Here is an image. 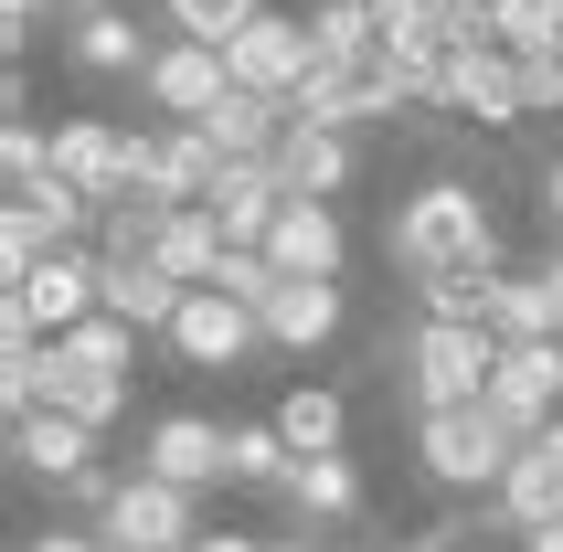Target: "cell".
Listing matches in <instances>:
<instances>
[{"instance_id":"obj_1","label":"cell","mask_w":563,"mask_h":552,"mask_svg":"<svg viewBox=\"0 0 563 552\" xmlns=\"http://www.w3.org/2000/svg\"><path fill=\"white\" fill-rule=\"evenodd\" d=\"M383 255L405 287H437V276H500V213H489V191L437 170V181H415L394 213H383Z\"/></svg>"},{"instance_id":"obj_2","label":"cell","mask_w":563,"mask_h":552,"mask_svg":"<svg viewBox=\"0 0 563 552\" xmlns=\"http://www.w3.org/2000/svg\"><path fill=\"white\" fill-rule=\"evenodd\" d=\"M510 340L489 330V319H415L405 340H383L373 362L405 383L415 415H437V404H489V372H500Z\"/></svg>"},{"instance_id":"obj_3","label":"cell","mask_w":563,"mask_h":552,"mask_svg":"<svg viewBox=\"0 0 563 552\" xmlns=\"http://www.w3.org/2000/svg\"><path fill=\"white\" fill-rule=\"evenodd\" d=\"M521 446H532V435L510 426L500 404H437V415H415V467H426V489H446V499H500Z\"/></svg>"},{"instance_id":"obj_4","label":"cell","mask_w":563,"mask_h":552,"mask_svg":"<svg viewBox=\"0 0 563 552\" xmlns=\"http://www.w3.org/2000/svg\"><path fill=\"white\" fill-rule=\"evenodd\" d=\"M139 340L150 330H128V319H107V308H96L86 330L43 340V404L86 415V426H118L128 394H139Z\"/></svg>"},{"instance_id":"obj_5","label":"cell","mask_w":563,"mask_h":552,"mask_svg":"<svg viewBox=\"0 0 563 552\" xmlns=\"http://www.w3.org/2000/svg\"><path fill=\"white\" fill-rule=\"evenodd\" d=\"M96 308H107V255H96V245H64V255H43V266L11 276V298H0V330L64 340V330H86Z\"/></svg>"},{"instance_id":"obj_6","label":"cell","mask_w":563,"mask_h":552,"mask_svg":"<svg viewBox=\"0 0 563 552\" xmlns=\"http://www.w3.org/2000/svg\"><path fill=\"white\" fill-rule=\"evenodd\" d=\"M170 362L181 372H245L255 351H266V319H255L245 298H223V287H191L181 298V319H170Z\"/></svg>"},{"instance_id":"obj_7","label":"cell","mask_w":563,"mask_h":552,"mask_svg":"<svg viewBox=\"0 0 563 552\" xmlns=\"http://www.w3.org/2000/svg\"><path fill=\"white\" fill-rule=\"evenodd\" d=\"M437 107L457 128H521V118H532V75H521V54H500V43H457Z\"/></svg>"},{"instance_id":"obj_8","label":"cell","mask_w":563,"mask_h":552,"mask_svg":"<svg viewBox=\"0 0 563 552\" xmlns=\"http://www.w3.org/2000/svg\"><path fill=\"white\" fill-rule=\"evenodd\" d=\"M96 531H107V552H191V542H202L191 489H170V478H150V467L107 499V521H96Z\"/></svg>"},{"instance_id":"obj_9","label":"cell","mask_w":563,"mask_h":552,"mask_svg":"<svg viewBox=\"0 0 563 552\" xmlns=\"http://www.w3.org/2000/svg\"><path fill=\"white\" fill-rule=\"evenodd\" d=\"M139 86H150V107H159L170 128H202L223 96H234V64H223V43H181V32H170Z\"/></svg>"},{"instance_id":"obj_10","label":"cell","mask_w":563,"mask_h":552,"mask_svg":"<svg viewBox=\"0 0 563 552\" xmlns=\"http://www.w3.org/2000/svg\"><path fill=\"white\" fill-rule=\"evenodd\" d=\"M223 181V150L202 128H139V150H128V191H159V202H213Z\"/></svg>"},{"instance_id":"obj_11","label":"cell","mask_w":563,"mask_h":552,"mask_svg":"<svg viewBox=\"0 0 563 552\" xmlns=\"http://www.w3.org/2000/svg\"><path fill=\"white\" fill-rule=\"evenodd\" d=\"M223 64H234V86H255V96H298L309 86V11H255V22L223 43Z\"/></svg>"},{"instance_id":"obj_12","label":"cell","mask_w":563,"mask_h":552,"mask_svg":"<svg viewBox=\"0 0 563 552\" xmlns=\"http://www.w3.org/2000/svg\"><path fill=\"white\" fill-rule=\"evenodd\" d=\"M255 319H266V351L309 362V351H330L351 330V298H341V276H277V298L255 308Z\"/></svg>"},{"instance_id":"obj_13","label":"cell","mask_w":563,"mask_h":552,"mask_svg":"<svg viewBox=\"0 0 563 552\" xmlns=\"http://www.w3.org/2000/svg\"><path fill=\"white\" fill-rule=\"evenodd\" d=\"M139 467L202 499L213 478H234V426H213V415H159V426H150V446H139Z\"/></svg>"},{"instance_id":"obj_14","label":"cell","mask_w":563,"mask_h":552,"mask_svg":"<svg viewBox=\"0 0 563 552\" xmlns=\"http://www.w3.org/2000/svg\"><path fill=\"white\" fill-rule=\"evenodd\" d=\"M489 404H500L521 435L563 426V330H553V340H510L500 372H489Z\"/></svg>"},{"instance_id":"obj_15","label":"cell","mask_w":563,"mask_h":552,"mask_svg":"<svg viewBox=\"0 0 563 552\" xmlns=\"http://www.w3.org/2000/svg\"><path fill=\"white\" fill-rule=\"evenodd\" d=\"M266 255H277V276H341V266H351V223H341V202L287 191V213H277V234H266Z\"/></svg>"},{"instance_id":"obj_16","label":"cell","mask_w":563,"mask_h":552,"mask_svg":"<svg viewBox=\"0 0 563 552\" xmlns=\"http://www.w3.org/2000/svg\"><path fill=\"white\" fill-rule=\"evenodd\" d=\"M489 521L500 531H521V542H532V531H553L563 521V435L542 426L532 446H521V457H510V478H500V499H489Z\"/></svg>"},{"instance_id":"obj_17","label":"cell","mask_w":563,"mask_h":552,"mask_svg":"<svg viewBox=\"0 0 563 552\" xmlns=\"http://www.w3.org/2000/svg\"><path fill=\"white\" fill-rule=\"evenodd\" d=\"M277 181L287 191H351L362 181V128H319V118H287V139H277Z\"/></svg>"},{"instance_id":"obj_18","label":"cell","mask_w":563,"mask_h":552,"mask_svg":"<svg viewBox=\"0 0 563 552\" xmlns=\"http://www.w3.org/2000/svg\"><path fill=\"white\" fill-rule=\"evenodd\" d=\"M96 435H107V426H86V415L43 404V415H22V426H11V467L64 489V478H86V467H96Z\"/></svg>"},{"instance_id":"obj_19","label":"cell","mask_w":563,"mask_h":552,"mask_svg":"<svg viewBox=\"0 0 563 552\" xmlns=\"http://www.w3.org/2000/svg\"><path fill=\"white\" fill-rule=\"evenodd\" d=\"M128 150H139V128H107V118H75V128H54V170L75 191H128Z\"/></svg>"},{"instance_id":"obj_20","label":"cell","mask_w":563,"mask_h":552,"mask_svg":"<svg viewBox=\"0 0 563 552\" xmlns=\"http://www.w3.org/2000/svg\"><path fill=\"white\" fill-rule=\"evenodd\" d=\"M213 213L234 245H266L287 213V181H277V159H223V181H213Z\"/></svg>"},{"instance_id":"obj_21","label":"cell","mask_w":563,"mask_h":552,"mask_svg":"<svg viewBox=\"0 0 563 552\" xmlns=\"http://www.w3.org/2000/svg\"><path fill=\"white\" fill-rule=\"evenodd\" d=\"M181 298H191V287L159 266V255H139V266H107V319H128V330H150V340L181 319Z\"/></svg>"},{"instance_id":"obj_22","label":"cell","mask_w":563,"mask_h":552,"mask_svg":"<svg viewBox=\"0 0 563 552\" xmlns=\"http://www.w3.org/2000/svg\"><path fill=\"white\" fill-rule=\"evenodd\" d=\"M202 139H213L223 159H277V139H287V96H255V86H234L202 118Z\"/></svg>"},{"instance_id":"obj_23","label":"cell","mask_w":563,"mask_h":552,"mask_svg":"<svg viewBox=\"0 0 563 552\" xmlns=\"http://www.w3.org/2000/svg\"><path fill=\"white\" fill-rule=\"evenodd\" d=\"M223 255H234V234H223V213H213V202H181V213L159 223V266L181 276V287H213V276H223Z\"/></svg>"},{"instance_id":"obj_24","label":"cell","mask_w":563,"mask_h":552,"mask_svg":"<svg viewBox=\"0 0 563 552\" xmlns=\"http://www.w3.org/2000/svg\"><path fill=\"white\" fill-rule=\"evenodd\" d=\"M64 54L86 64V75H150V32H139V11H86V22L64 32Z\"/></svg>"},{"instance_id":"obj_25","label":"cell","mask_w":563,"mask_h":552,"mask_svg":"<svg viewBox=\"0 0 563 552\" xmlns=\"http://www.w3.org/2000/svg\"><path fill=\"white\" fill-rule=\"evenodd\" d=\"M287 510L298 521H351L362 510V467H351V446H330V457H298V478H287Z\"/></svg>"},{"instance_id":"obj_26","label":"cell","mask_w":563,"mask_h":552,"mask_svg":"<svg viewBox=\"0 0 563 552\" xmlns=\"http://www.w3.org/2000/svg\"><path fill=\"white\" fill-rule=\"evenodd\" d=\"M277 435L298 457H330V446H351V404L330 394V383H287L277 394Z\"/></svg>"},{"instance_id":"obj_27","label":"cell","mask_w":563,"mask_h":552,"mask_svg":"<svg viewBox=\"0 0 563 552\" xmlns=\"http://www.w3.org/2000/svg\"><path fill=\"white\" fill-rule=\"evenodd\" d=\"M489 330L500 340H553L563 319H553V276L542 266H500L489 276Z\"/></svg>"},{"instance_id":"obj_28","label":"cell","mask_w":563,"mask_h":552,"mask_svg":"<svg viewBox=\"0 0 563 552\" xmlns=\"http://www.w3.org/2000/svg\"><path fill=\"white\" fill-rule=\"evenodd\" d=\"M287 478H298V446L277 435V415L234 426V489H287Z\"/></svg>"},{"instance_id":"obj_29","label":"cell","mask_w":563,"mask_h":552,"mask_svg":"<svg viewBox=\"0 0 563 552\" xmlns=\"http://www.w3.org/2000/svg\"><path fill=\"white\" fill-rule=\"evenodd\" d=\"M489 32H500V54H563V0H489Z\"/></svg>"},{"instance_id":"obj_30","label":"cell","mask_w":563,"mask_h":552,"mask_svg":"<svg viewBox=\"0 0 563 552\" xmlns=\"http://www.w3.org/2000/svg\"><path fill=\"white\" fill-rule=\"evenodd\" d=\"M255 11H266V0H159V22L181 32V43H234Z\"/></svg>"},{"instance_id":"obj_31","label":"cell","mask_w":563,"mask_h":552,"mask_svg":"<svg viewBox=\"0 0 563 552\" xmlns=\"http://www.w3.org/2000/svg\"><path fill=\"white\" fill-rule=\"evenodd\" d=\"M0 181H11V191H43V181H54V139L32 128V107H11V128H0Z\"/></svg>"},{"instance_id":"obj_32","label":"cell","mask_w":563,"mask_h":552,"mask_svg":"<svg viewBox=\"0 0 563 552\" xmlns=\"http://www.w3.org/2000/svg\"><path fill=\"white\" fill-rule=\"evenodd\" d=\"M118 489H128V478H107V457H96L86 478H64L54 499H64V510H75V521H107V499H118Z\"/></svg>"},{"instance_id":"obj_33","label":"cell","mask_w":563,"mask_h":552,"mask_svg":"<svg viewBox=\"0 0 563 552\" xmlns=\"http://www.w3.org/2000/svg\"><path fill=\"white\" fill-rule=\"evenodd\" d=\"M22 552H107L96 521H54V531H22Z\"/></svg>"},{"instance_id":"obj_34","label":"cell","mask_w":563,"mask_h":552,"mask_svg":"<svg viewBox=\"0 0 563 552\" xmlns=\"http://www.w3.org/2000/svg\"><path fill=\"white\" fill-rule=\"evenodd\" d=\"M532 191H542V223H553V245H563V150L532 170Z\"/></svg>"},{"instance_id":"obj_35","label":"cell","mask_w":563,"mask_h":552,"mask_svg":"<svg viewBox=\"0 0 563 552\" xmlns=\"http://www.w3.org/2000/svg\"><path fill=\"white\" fill-rule=\"evenodd\" d=\"M0 32H11V54H22L32 32H43V0H0Z\"/></svg>"},{"instance_id":"obj_36","label":"cell","mask_w":563,"mask_h":552,"mask_svg":"<svg viewBox=\"0 0 563 552\" xmlns=\"http://www.w3.org/2000/svg\"><path fill=\"white\" fill-rule=\"evenodd\" d=\"M191 552H266V542H255V531H202Z\"/></svg>"},{"instance_id":"obj_37","label":"cell","mask_w":563,"mask_h":552,"mask_svg":"<svg viewBox=\"0 0 563 552\" xmlns=\"http://www.w3.org/2000/svg\"><path fill=\"white\" fill-rule=\"evenodd\" d=\"M43 11H64V22H86V11H118V0H43Z\"/></svg>"},{"instance_id":"obj_38","label":"cell","mask_w":563,"mask_h":552,"mask_svg":"<svg viewBox=\"0 0 563 552\" xmlns=\"http://www.w3.org/2000/svg\"><path fill=\"white\" fill-rule=\"evenodd\" d=\"M542 276H553V319H563V245H553V255H542Z\"/></svg>"},{"instance_id":"obj_39","label":"cell","mask_w":563,"mask_h":552,"mask_svg":"<svg viewBox=\"0 0 563 552\" xmlns=\"http://www.w3.org/2000/svg\"><path fill=\"white\" fill-rule=\"evenodd\" d=\"M521 552H563V521H553V531H532V542H521Z\"/></svg>"},{"instance_id":"obj_40","label":"cell","mask_w":563,"mask_h":552,"mask_svg":"<svg viewBox=\"0 0 563 552\" xmlns=\"http://www.w3.org/2000/svg\"><path fill=\"white\" fill-rule=\"evenodd\" d=\"M553 435H563V426H553Z\"/></svg>"}]
</instances>
